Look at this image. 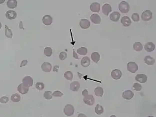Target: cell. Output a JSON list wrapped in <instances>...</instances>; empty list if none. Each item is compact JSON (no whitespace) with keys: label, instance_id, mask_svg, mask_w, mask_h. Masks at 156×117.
<instances>
[{"label":"cell","instance_id":"obj_27","mask_svg":"<svg viewBox=\"0 0 156 117\" xmlns=\"http://www.w3.org/2000/svg\"><path fill=\"white\" fill-rule=\"evenodd\" d=\"M133 48L136 51H141L143 49V46L140 42H135L133 44Z\"/></svg>","mask_w":156,"mask_h":117},{"label":"cell","instance_id":"obj_22","mask_svg":"<svg viewBox=\"0 0 156 117\" xmlns=\"http://www.w3.org/2000/svg\"><path fill=\"white\" fill-rule=\"evenodd\" d=\"M80 88V84L78 82H72L70 84V89L73 92H77Z\"/></svg>","mask_w":156,"mask_h":117},{"label":"cell","instance_id":"obj_13","mask_svg":"<svg viewBox=\"0 0 156 117\" xmlns=\"http://www.w3.org/2000/svg\"><path fill=\"white\" fill-rule=\"evenodd\" d=\"M134 97V93L131 90H126L123 92L122 97L126 100H130Z\"/></svg>","mask_w":156,"mask_h":117},{"label":"cell","instance_id":"obj_42","mask_svg":"<svg viewBox=\"0 0 156 117\" xmlns=\"http://www.w3.org/2000/svg\"><path fill=\"white\" fill-rule=\"evenodd\" d=\"M82 95L84 97H86V96H87L88 95H89V94H88V90H87L86 89H85V90H83L82 92Z\"/></svg>","mask_w":156,"mask_h":117},{"label":"cell","instance_id":"obj_25","mask_svg":"<svg viewBox=\"0 0 156 117\" xmlns=\"http://www.w3.org/2000/svg\"><path fill=\"white\" fill-rule=\"evenodd\" d=\"M94 93L95 95L98 97H102L103 94H104V90L102 87H98L94 89Z\"/></svg>","mask_w":156,"mask_h":117},{"label":"cell","instance_id":"obj_16","mask_svg":"<svg viewBox=\"0 0 156 117\" xmlns=\"http://www.w3.org/2000/svg\"><path fill=\"white\" fill-rule=\"evenodd\" d=\"M41 69L45 72H50L52 69V65L49 62H44L41 65Z\"/></svg>","mask_w":156,"mask_h":117},{"label":"cell","instance_id":"obj_18","mask_svg":"<svg viewBox=\"0 0 156 117\" xmlns=\"http://www.w3.org/2000/svg\"><path fill=\"white\" fill-rule=\"evenodd\" d=\"M144 49L146 51L148 52H151L154 51L155 49V45L153 44L152 42H148L146 44L145 46H144Z\"/></svg>","mask_w":156,"mask_h":117},{"label":"cell","instance_id":"obj_23","mask_svg":"<svg viewBox=\"0 0 156 117\" xmlns=\"http://www.w3.org/2000/svg\"><path fill=\"white\" fill-rule=\"evenodd\" d=\"M7 6L10 9H14L17 6L16 0H8L7 1Z\"/></svg>","mask_w":156,"mask_h":117},{"label":"cell","instance_id":"obj_8","mask_svg":"<svg viewBox=\"0 0 156 117\" xmlns=\"http://www.w3.org/2000/svg\"><path fill=\"white\" fill-rule=\"evenodd\" d=\"M79 25H80V27L82 29H88L90 27V22L86 19H82L80 20Z\"/></svg>","mask_w":156,"mask_h":117},{"label":"cell","instance_id":"obj_30","mask_svg":"<svg viewBox=\"0 0 156 117\" xmlns=\"http://www.w3.org/2000/svg\"><path fill=\"white\" fill-rule=\"evenodd\" d=\"M11 100L13 102H19L21 100V97L19 94H14L11 95Z\"/></svg>","mask_w":156,"mask_h":117},{"label":"cell","instance_id":"obj_10","mask_svg":"<svg viewBox=\"0 0 156 117\" xmlns=\"http://www.w3.org/2000/svg\"><path fill=\"white\" fill-rule=\"evenodd\" d=\"M18 91L21 94H26L28 92L29 87L25 86L23 84H21L18 87Z\"/></svg>","mask_w":156,"mask_h":117},{"label":"cell","instance_id":"obj_35","mask_svg":"<svg viewBox=\"0 0 156 117\" xmlns=\"http://www.w3.org/2000/svg\"><path fill=\"white\" fill-rule=\"evenodd\" d=\"M52 93L51 91H46L44 93V97L47 100H51L52 98Z\"/></svg>","mask_w":156,"mask_h":117},{"label":"cell","instance_id":"obj_14","mask_svg":"<svg viewBox=\"0 0 156 117\" xmlns=\"http://www.w3.org/2000/svg\"><path fill=\"white\" fill-rule=\"evenodd\" d=\"M112 7L109 4H104L102 6V12L106 15V16H108L109 14L111 12Z\"/></svg>","mask_w":156,"mask_h":117},{"label":"cell","instance_id":"obj_45","mask_svg":"<svg viewBox=\"0 0 156 117\" xmlns=\"http://www.w3.org/2000/svg\"><path fill=\"white\" fill-rule=\"evenodd\" d=\"M80 116H84V117H86V115H79V117H80Z\"/></svg>","mask_w":156,"mask_h":117},{"label":"cell","instance_id":"obj_6","mask_svg":"<svg viewBox=\"0 0 156 117\" xmlns=\"http://www.w3.org/2000/svg\"><path fill=\"white\" fill-rule=\"evenodd\" d=\"M22 84L26 87H30L32 86L33 85V79L30 76H26L22 79Z\"/></svg>","mask_w":156,"mask_h":117},{"label":"cell","instance_id":"obj_5","mask_svg":"<svg viewBox=\"0 0 156 117\" xmlns=\"http://www.w3.org/2000/svg\"><path fill=\"white\" fill-rule=\"evenodd\" d=\"M83 101L87 105L92 106V105H94L95 100H94V98L92 95H88L87 96L84 97Z\"/></svg>","mask_w":156,"mask_h":117},{"label":"cell","instance_id":"obj_38","mask_svg":"<svg viewBox=\"0 0 156 117\" xmlns=\"http://www.w3.org/2000/svg\"><path fill=\"white\" fill-rule=\"evenodd\" d=\"M52 96L56 97H62V95H63V94H62L61 92L57 90V91L54 92L52 93Z\"/></svg>","mask_w":156,"mask_h":117},{"label":"cell","instance_id":"obj_1","mask_svg":"<svg viewBox=\"0 0 156 117\" xmlns=\"http://www.w3.org/2000/svg\"><path fill=\"white\" fill-rule=\"evenodd\" d=\"M119 9L120 10L122 13H127L129 11L130 6H129V3L126 1H122L119 4Z\"/></svg>","mask_w":156,"mask_h":117},{"label":"cell","instance_id":"obj_3","mask_svg":"<svg viewBox=\"0 0 156 117\" xmlns=\"http://www.w3.org/2000/svg\"><path fill=\"white\" fill-rule=\"evenodd\" d=\"M142 19L144 21H150L152 18V12L150 10H146L142 14Z\"/></svg>","mask_w":156,"mask_h":117},{"label":"cell","instance_id":"obj_17","mask_svg":"<svg viewBox=\"0 0 156 117\" xmlns=\"http://www.w3.org/2000/svg\"><path fill=\"white\" fill-rule=\"evenodd\" d=\"M120 14L118 12H113L110 14V19L113 22H118L120 19Z\"/></svg>","mask_w":156,"mask_h":117},{"label":"cell","instance_id":"obj_7","mask_svg":"<svg viewBox=\"0 0 156 117\" xmlns=\"http://www.w3.org/2000/svg\"><path fill=\"white\" fill-rule=\"evenodd\" d=\"M111 77H112V79H115V80L120 79L122 77L121 70H119V69H114V70H113L111 72Z\"/></svg>","mask_w":156,"mask_h":117},{"label":"cell","instance_id":"obj_19","mask_svg":"<svg viewBox=\"0 0 156 117\" xmlns=\"http://www.w3.org/2000/svg\"><path fill=\"white\" fill-rule=\"evenodd\" d=\"M100 4L98 3V2H92V3L90 4V9L92 12H99L100 11Z\"/></svg>","mask_w":156,"mask_h":117},{"label":"cell","instance_id":"obj_41","mask_svg":"<svg viewBox=\"0 0 156 117\" xmlns=\"http://www.w3.org/2000/svg\"><path fill=\"white\" fill-rule=\"evenodd\" d=\"M28 63V60H23L22 62H21V64L20 65V67H22L25 66V65L27 64Z\"/></svg>","mask_w":156,"mask_h":117},{"label":"cell","instance_id":"obj_37","mask_svg":"<svg viewBox=\"0 0 156 117\" xmlns=\"http://www.w3.org/2000/svg\"><path fill=\"white\" fill-rule=\"evenodd\" d=\"M132 19L134 22H138L139 21L140 17H139V15L138 13H134L132 15Z\"/></svg>","mask_w":156,"mask_h":117},{"label":"cell","instance_id":"obj_26","mask_svg":"<svg viewBox=\"0 0 156 117\" xmlns=\"http://www.w3.org/2000/svg\"><path fill=\"white\" fill-rule=\"evenodd\" d=\"M144 61L148 65H153L155 63V59L152 57L151 56H148L144 58Z\"/></svg>","mask_w":156,"mask_h":117},{"label":"cell","instance_id":"obj_32","mask_svg":"<svg viewBox=\"0 0 156 117\" xmlns=\"http://www.w3.org/2000/svg\"><path fill=\"white\" fill-rule=\"evenodd\" d=\"M77 52L78 54L82 55V56H85L88 53V49H87V48H86L84 47H80V48H79L77 50Z\"/></svg>","mask_w":156,"mask_h":117},{"label":"cell","instance_id":"obj_28","mask_svg":"<svg viewBox=\"0 0 156 117\" xmlns=\"http://www.w3.org/2000/svg\"><path fill=\"white\" fill-rule=\"evenodd\" d=\"M95 112L98 115H101L102 114H103V112H104V108H103V107L102 105H99V104H98L95 108Z\"/></svg>","mask_w":156,"mask_h":117},{"label":"cell","instance_id":"obj_44","mask_svg":"<svg viewBox=\"0 0 156 117\" xmlns=\"http://www.w3.org/2000/svg\"><path fill=\"white\" fill-rule=\"evenodd\" d=\"M58 68H59L58 65H57V66H54V69H53V71L58 72Z\"/></svg>","mask_w":156,"mask_h":117},{"label":"cell","instance_id":"obj_20","mask_svg":"<svg viewBox=\"0 0 156 117\" xmlns=\"http://www.w3.org/2000/svg\"><path fill=\"white\" fill-rule=\"evenodd\" d=\"M17 16V13L14 11H8L6 12V17L8 19H14Z\"/></svg>","mask_w":156,"mask_h":117},{"label":"cell","instance_id":"obj_33","mask_svg":"<svg viewBox=\"0 0 156 117\" xmlns=\"http://www.w3.org/2000/svg\"><path fill=\"white\" fill-rule=\"evenodd\" d=\"M44 55L47 57H51L52 54V49L50 47H47L44 49Z\"/></svg>","mask_w":156,"mask_h":117},{"label":"cell","instance_id":"obj_31","mask_svg":"<svg viewBox=\"0 0 156 117\" xmlns=\"http://www.w3.org/2000/svg\"><path fill=\"white\" fill-rule=\"evenodd\" d=\"M64 76L65 79H67L68 80H70V81H71L73 79V74L71 71L66 72L64 74Z\"/></svg>","mask_w":156,"mask_h":117},{"label":"cell","instance_id":"obj_34","mask_svg":"<svg viewBox=\"0 0 156 117\" xmlns=\"http://www.w3.org/2000/svg\"><path fill=\"white\" fill-rule=\"evenodd\" d=\"M142 85H140V84L135 83V84H134V85H133L132 90H135V91L139 92L142 90Z\"/></svg>","mask_w":156,"mask_h":117},{"label":"cell","instance_id":"obj_39","mask_svg":"<svg viewBox=\"0 0 156 117\" xmlns=\"http://www.w3.org/2000/svg\"><path fill=\"white\" fill-rule=\"evenodd\" d=\"M67 58V54L65 52H62L60 54V60H64Z\"/></svg>","mask_w":156,"mask_h":117},{"label":"cell","instance_id":"obj_9","mask_svg":"<svg viewBox=\"0 0 156 117\" xmlns=\"http://www.w3.org/2000/svg\"><path fill=\"white\" fill-rule=\"evenodd\" d=\"M136 80L139 82L141 83V84H144V83L146 82L147 80H148V77L145 74H138L136 76Z\"/></svg>","mask_w":156,"mask_h":117},{"label":"cell","instance_id":"obj_36","mask_svg":"<svg viewBox=\"0 0 156 117\" xmlns=\"http://www.w3.org/2000/svg\"><path fill=\"white\" fill-rule=\"evenodd\" d=\"M36 88L38 90H42L44 88V84L42 82H37L36 84Z\"/></svg>","mask_w":156,"mask_h":117},{"label":"cell","instance_id":"obj_15","mask_svg":"<svg viewBox=\"0 0 156 117\" xmlns=\"http://www.w3.org/2000/svg\"><path fill=\"white\" fill-rule=\"evenodd\" d=\"M90 20L92 22L96 24H100V21H101V18L100 16L97 14H93L90 16Z\"/></svg>","mask_w":156,"mask_h":117},{"label":"cell","instance_id":"obj_12","mask_svg":"<svg viewBox=\"0 0 156 117\" xmlns=\"http://www.w3.org/2000/svg\"><path fill=\"white\" fill-rule=\"evenodd\" d=\"M120 22L122 24V25L126 27L129 26L132 24L131 20L128 16H123L120 19Z\"/></svg>","mask_w":156,"mask_h":117},{"label":"cell","instance_id":"obj_40","mask_svg":"<svg viewBox=\"0 0 156 117\" xmlns=\"http://www.w3.org/2000/svg\"><path fill=\"white\" fill-rule=\"evenodd\" d=\"M9 101V99L8 97H2L0 99V102L2 103V104H6Z\"/></svg>","mask_w":156,"mask_h":117},{"label":"cell","instance_id":"obj_29","mask_svg":"<svg viewBox=\"0 0 156 117\" xmlns=\"http://www.w3.org/2000/svg\"><path fill=\"white\" fill-rule=\"evenodd\" d=\"M5 36L7 37L8 38L11 39L12 37V31L7 26H5Z\"/></svg>","mask_w":156,"mask_h":117},{"label":"cell","instance_id":"obj_4","mask_svg":"<svg viewBox=\"0 0 156 117\" xmlns=\"http://www.w3.org/2000/svg\"><path fill=\"white\" fill-rule=\"evenodd\" d=\"M138 65L134 62H130L128 64V70L131 73H136L138 70Z\"/></svg>","mask_w":156,"mask_h":117},{"label":"cell","instance_id":"obj_24","mask_svg":"<svg viewBox=\"0 0 156 117\" xmlns=\"http://www.w3.org/2000/svg\"><path fill=\"white\" fill-rule=\"evenodd\" d=\"M91 59L92 61L95 63H98V62L100 60V55L98 52H94L91 54Z\"/></svg>","mask_w":156,"mask_h":117},{"label":"cell","instance_id":"obj_21","mask_svg":"<svg viewBox=\"0 0 156 117\" xmlns=\"http://www.w3.org/2000/svg\"><path fill=\"white\" fill-rule=\"evenodd\" d=\"M90 60L88 57H84L81 59L80 61V65L84 67H87L90 65Z\"/></svg>","mask_w":156,"mask_h":117},{"label":"cell","instance_id":"obj_43","mask_svg":"<svg viewBox=\"0 0 156 117\" xmlns=\"http://www.w3.org/2000/svg\"><path fill=\"white\" fill-rule=\"evenodd\" d=\"M73 57L76 59H79V57H78V56L77 55V54L76 53L74 50H73Z\"/></svg>","mask_w":156,"mask_h":117},{"label":"cell","instance_id":"obj_11","mask_svg":"<svg viewBox=\"0 0 156 117\" xmlns=\"http://www.w3.org/2000/svg\"><path fill=\"white\" fill-rule=\"evenodd\" d=\"M42 22L46 26L51 25L52 22V17L50 15H45L42 17Z\"/></svg>","mask_w":156,"mask_h":117},{"label":"cell","instance_id":"obj_2","mask_svg":"<svg viewBox=\"0 0 156 117\" xmlns=\"http://www.w3.org/2000/svg\"><path fill=\"white\" fill-rule=\"evenodd\" d=\"M74 108L72 105L68 104L65 106L64 109V113L65 115L68 117L72 116L74 114Z\"/></svg>","mask_w":156,"mask_h":117}]
</instances>
